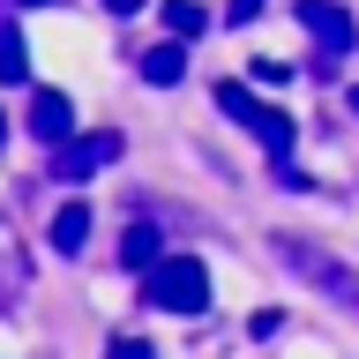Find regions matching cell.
Returning <instances> with one entry per match:
<instances>
[{"mask_svg":"<svg viewBox=\"0 0 359 359\" xmlns=\"http://www.w3.org/2000/svg\"><path fill=\"white\" fill-rule=\"evenodd\" d=\"M262 15V0H224V22H255Z\"/></svg>","mask_w":359,"mask_h":359,"instance_id":"obj_17","label":"cell"},{"mask_svg":"<svg viewBox=\"0 0 359 359\" xmlns=\"http://www.w3.org/2000/svg\"><path fill=\"white\" fill-rule=\"evenodd\" d=\"M255 83H292V60H255Z\"/></svg>","mask_w":359,"mask_h":359,"instance_id":"obj_16","label":"cell"},{"mask_svg":"<svg viewBox=\"0 0 359 359\" xmlns=\"http://www.w3.org/2000/svg\"><path fill=\"white\" fill-rule=\"evenodd\" d=\"M105 8H112V15H135V8H142V0H105Z\"/></svg>","mask_w":359,"mask_h":359,"instance_id":"obj_18","label":"cell"},{"mask_svg":"<svg viewBox=\"0 0 359 359\" xmlns=\"http://www.w3.org/2000/svg\"><path fill=\"white\" fill-rule=\"evenodd\" d=\"M247 330H255V337H277V330H285V307H262L255 322H247Z\"/></svg>","mask_w":359,"mask_h":359,"instance_id":"obj_15","label":"cell"},{"mask_svg":"<svg viewBox=\"0 0 359 359\" xmlns=\"http://www.w3.org/2000/svg\"><path fill=\"white\" fill-rule=\"evenodd\" d=\"M180 75H187V38H165V45H150V53H142V83L172 90Z\"/></svg>","mask_w":359,"mask_h":359,"instance_id":"obj_6","label":"cell"},{"mask_svg":"<svg viewBox=\"0 0 359 359\" xmlns=\"http://www.w3.org/2000/svg\"><path fill=\"white\" fill-rule=\"evenodd\" d=\"M30 75V45H22L15 15H8V0H0V83H22Z\"/></svg>","mask_w":359,"mask_h":359,"instance_id":"obj_9","label":"cell"},{"mask_svg":"<svg viewBox=\"0 0 359 359\" xmlns=\"http://www.w3.org/2000/svg\"><path fill=\"white\" fill-rule=\"evenodd\" d=\"M142 299H150L157 314H202L210 307V269H202L195 255H165V262L142 277Z\"/></svg>","mask_w":359,"mask_h":359,"instance_id":"obj_1","label":"cell"},{"mask_svg":"<svg viewBox=\"0 0 359 359\" xmlns=\"http://www.w3.org/2000/svg\"><path fill=\"white\" fill-rule=\"evenodd\" d=\"M15 8H45V0H15Z\"/></svg>","mask_w":359,"mask_h":359,"instance_id":"obj_20","label":"cell"},{"mask_svg":"<svg viewBox=\"0 0 359 359\" xmlns=\"http://www.w3.org/2000/svg\"><path fill=\"white\" fill-rule=\"evenodd\" d=\"M0 142H8V112H0Z\"/></svg>","mask_w":359,"mask_h":359,"instance_id":"obj_19","label":"cell"},{"mask_svg":"<svg viewBox=\"0 0 359 359\" xmlns=\"http://www.w3.org/2000/svg\"><path fill=\"white\" fill-rule=\"evenodd\" d=\"M352 112H359V83H352Z\"/></svg>","mask_w":359,"mask_h":359,"instance_id":"obj_21","label":"cell"},{"mask_svg":"<svg viewBox=\"0 0 359 359\" xmlns=\"http://www.w3.org/2000/svg\"><path fill=\"white\" fill-rule=\"evenodd\" d=\"M105 359H157V352L142 344V337H112V352H105Z\"/></svg>","mask_w":359,"mask_h":359,"instance_id":"obj_13","label":"cell"},{"mask_svg":"<svg viewBox=\"0 0 359 359\" xmlns=\"http://www.w3.org/2000/svg\"><path fill=\"white\" fill-rule=\"evenodd\" d=\"M112 157H120V128H97V135H75V142H60L53 150V180H90V172H105Z\"/></svg>","mask_w":359,"mask_h":359,"instance_id":"obj_2","label":"cell"},{"mask_svg":"<svg viewBox=\"0 0 359 359\" xmlns=\"http://www.w3.org/2000/svg\"><path fill=\"white\" fill-rule=\"evenodd\" d=\"M247 135H262V142H269L277 157H292V142H299V128H292V120H285L277 105H262V112H255V128H247Z\"/></svg>","mask_w":359,"mask_h":359,"instance_id":"obj_10","label":"cell"},{"mask_svg":"<svg viewBox=\"0 0 359 359\" xmlns=\"http://www.w3.org/2000/svg\"><path fill=\"white\" fill-rule=\"evenodd\" d=\"M165 30H172V38H202V30H210V8H202V0H165Z\"/></svg>","mask_w":359,"mask_h":359,"instance_id":"obj_11","label":"cell"},{"mask_svg":"<svg viewBox=\"0 0 359 359\" xmlns=\"http://www.w3.org/2000/svg\"><path fill=\"white\" fill-rule=\"evenodd\" d=\"M285 262L299 269V277H314V285H330L337 299H352V307H359V277H352V269H337V262H322V255H314L307 240H285Z\"/></svg>","mask_w":359,"mask_h":359,"instance_id":"obj_5","label":"cell"},{"mask_svg":"<svg viewBox=\"0 0 359 359\" xmlns=\"http://www.w3.org/2000/svg\"><path fill=\"white\" fill-rule=\"evenodd\" d=\"M22 128L38 135L45 150H60V142H75V105H67L60 90H38V97H30V120H22Z\"/></svg>","mask_w":359,"mask_h":359,"instance_id":"obj_4","label":"cell"},{"mask_svg":"<svg viewBox=\"0 0 359 359\" xmlns=\"http://www.w3.org/2000/svg\"><path fill=\"white\" fill-rule=\"evenodd\" d=\"M120 262L128 269H157L165 262V232H157V224H128V232H120Z\"/></svg>","mask_w":359,"mask_h":359,"instance_id":"obj_8","label":"cell"},{"mask_svg":"<svg viewBox=\"0 0 359 359\" xmlns=\"http://www.w3.org/2000/svg\"><path fill=\"white\" fill-rule=\"evenodd\" d=\"M277 180H285L292 195H307V187H314V172H299V165H285V157H277Z\"/></svg>","mask_w":359,"mask_h":359,"instance_id":"obj_14","label":"cell"},{"mask_svg":"<svg viewBox=\"0 0 359 359\" xmlns=\"http://www.w3.org/2000/svg\"><path fill=\"white\" fill-rule=\"evenodd\" d=\"M217 112H232L240 128H255V112H262V105H255V90H247V83H217Z\"/></svg>","mask_w":359,"mask_h":359,"instance_id":"obj_12","label":"cell"},{"mask_svg":"<svg viewBox=\"0 0 359 359\" xmlns=\"http://www.w3.org/2000/svg\"><path fill=\"white\" fill-rule=\"evenodd\" d=\"M90 240V202H60L53 210V255H83Z\"/></svg>","mask_w":359,"mask_h":359,"instance_id":"obj_7","label":"cell"},{"mask_svg":"<svg viewBox=\"0 0 359 359\" xmlns=\"http://www.w3.org/2000/svg\"><path fill=\"white\" fill-rule=\"evenodd\" d=\"M292 15L307 22V38L322 45V53H352V45H359L352 8H337V0H292Z\"/></svg>","mask_w":359,"mask_h":359,"instance_id":"obj_3","label":"cell"}]
</instances>
